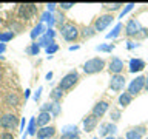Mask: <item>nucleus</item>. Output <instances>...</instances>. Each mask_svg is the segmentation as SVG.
<instances>
[{"instance_id":"nucleus-40","label":"nucleus","mask_w":148,"mask_h":139,"mask_svg":"<svg viewBox=\"0 0 148 139\" xmlns=\"http://www.w3.org/2000/svg\"><path fill=\"white\" fill-rule=\"evenodd\" d=\"M0 139H14V136L11 133L5 131V133H0Z\"/></svg>"},{"instance_id":"nucleus-50","label":"nucleus","mask_w":148,"mask_h":139,"mask_svg":"<svg viewBox=\"0 0 148 139\" xmlns=\"http://www.w3.org/2000/svg\"><path fill=\"white\" fill-rule=\"evenodd\" d=\"M105 139H116V138H113V136H106Z\"/></svg>"},{"instance_id":"nucleus-11","label":"nucleus","mask_w":148,"mask_h":139,"mask_svg":"<svg viewBox=\"0 0 148 139\" xmlns=\"http://www.w3.org/2000/svg\"><path fill=\"white\" fill-rule=\"evenodd\" d=\"M40 111H48L53 118H57L60 114V105L57 102H48V104H43L40 107Z\"/></svg>"},{"instance_id":"nucleus-19","label":"nucleus","mask_w":148,"mask_h":139,"mask_svg":"<svg viewBox=\"0 0 148 139\" xmlns=\"http://www.w3.org/2000/svg\"><path fill=\"white\" fill-rule=\"evenodd\" d=\"M45 32H46L45 25H43L42 22H39L34 28H32V31H31V34H29V36H31V39H37V37H42V36L45 34Z\"/></svg>"},{"instance_id":"nucleus-16","label":"nucleus","mask_w":148,"mask_h":139,"mask_svg":"<svg viewBox=\"0 0 148 139\" xmlns=\"http://www.w3.org/2000/svg\"><path fill=\"white\" fill-rule=\"evenodd\" d=\"M143 68H145V62H143L142 59H131L130 60V73H139V71H143Z\"/></svg>"},{"instance_id":"nucleus-15","label":"nucleus","mask_w":148,"mask_h":139,"mask_svg":"<svg viewBox=\"0 0 148 139\" xmlns=\"http://www.w3.org/2000/svg\"><path fill=\"white\" fill-rule=\"evenodd\" d=\"M53 119V116H51L48 111H40L39 116L36 118V122H37V127H46V125L49 124V120Z\"/></svg>"},{"instance_id":"nucleus-17","label":"nucleus","mask_w":148,"mask_h":139,"mask_svg":"<svg viewBox=\"0 0 148 139\" xmlns=\"http://www.w3.org/2000/svg\"><path fill=\"white\" fill-rule=\"evenodd\" d=\"M123 70V62L120 60L119 57H113L110 62V73L113 74H120Z\"/></svg>"},{"instance_id":"nucleus-26","label":"nucleus","mask_w":148,"mask_h":139,"mask_svg":"<svg viewBox=\"0 0 148 139\" xmlns=\"http://www.w3.org/2000/svg\"><path fill=\"white\" fill-rule=\"evenodd\" d=\"M14 39V32L12 31H3L0 32V43H6V42Z\"/></svg>"},{"instance_id":"nucleus-2","label":"nucleus","mask_w":148,"mask_h":139,"mask_svg":"<svg viewBox=\"0 0 148 139\" xmlns=\"http://www.w3.org/2000/svg\"><path fill=\"white\" fill-rule=\"evenodd\" d=\"M77 81H79V73L77 71H69L68 74H65V76L60 79L59 88L62 91H68V90H71V88L76 85Z\"/></svg>"},{"instance_id":"nucleus-28","label":"nucleus","mask_w":148,"mask_h":139,"mask_svg":"<svg viewBox=\"0 0 148 139\" xmlns=\"http://www.w3.org/2000/svg\"><path fill=\"white\" fill-rule=\"evenodd\" d=\"M71 133H79L76 125H65L62 128V134H71Z\"/></svg>"},{"instance_id":"nucleus-14","label":"nucleus","mask_w":148,"mask_h":139,"mask_svg":"<svg viewBox=\"0 0 148 139\" xmlns=\"http://www.w3.org/2000/svg\"><path fill=\"white\" fill-rule=\"evenodd\" d=\"M143 134H145V127H134L127 131L125 139H142Z\"/></svg>"},{"instance_id":"nucleus-29","label":"nucleus","mask_w":148,"mask_h":139,"mask_svg":"<svg viewBox=\"0 0 148 139\" xmlns=\"http://www.w3.org/2000/svg\"><path fill=\"white\" fill-rule=\"evenodd\" d=\"M133 8H134V3H128V5H125V8L120 11V14H119V19H123L127 14L130 12V11H133Z\"/></svg>"},{"instance_id":"nucleus-12","label":"nucleus","mask_w":148,"mask_h":139,"mask_svg":"<svg viewBox=\"0 0 148 139\" xmlns=\"http://www.w3.org/2000/svg\"><path fill=\"white\" fill-rule=\"evenodd\" d=\"M56 134V128L54 127H42V128H39L37 130V133H36V136H37V139H51Z\"/></svg>"},{"instance_id":"nucleus-3","label":"nucleus","mask_w":148,"mask_h":139,"mask_svg":"<svg viewBox=\"0 0 148 139\" xmlns=\"http://www.w3.org/2000/svg\"><path fill=\"white\" fill-rule=\"evenodd\" d=\"M60 34L62 37L66 42H74L77 40L79 37V30L76 25H73V23H63L62 26H60Z\"/></svg>"},{"instance_id":"nucleus-47","label":"nucleus","mask_w":148,"mask_h":139,"mask_svg":"<svg viewBox=\"0 0 148 139\" xmlns=\"http://www.w3.org/2000/svg\"><path fill=\"white\" fill-rule=\"evenodd\" d=\"M29 94H31V90H29V88H26V90H25V100L29 97Z\"/></svg>"},{"instance_id":"nucleus-39","label":"nucleus","mask_w":148,"mask_h":139,"mask_svg":"<svg viewBox=\"0 0 148 139\" xmlns=\"http://www.w3.org/2000/svg\"><path fill=\"white\" fill-rule=\"evenodd\" d=\"M139 43H136V42H131V40H128L127 42V48L128 50H134V48H137Z\"/></svg>"},{"instance_id":"nucleus-5","label":"nucleus","mask_w":148,"mask_h":139,"mask_svg":"<svg viewBox=\"0 0 148 139\" xmlns=\"http://www.w3.org/2000/svg\"><path fill=\"white\" fill-rule=\"evenodd\" d=\"M18 125V118L14 113H6L0 118V127L5 130H14Z\"/></svg>"},{"instance_id":"nucleus-1","label":"nucleus","mask_w":148,"mask_h":139,"mask_svg":"<svg viewBox=\"0 0 148 139\" xmlns=\"http://www.w3.org/2000/svg\"><path fill=\"white\" fill-rule=\"evenodd\" d=\"M103 68H105V60L103 59H99V57H92V59L86 60V62L83 63V71H85L86 74L100 73Z\"/></svg>"},{"instance_id":"nucleus-9","label":"nucleus","mask_w":148,"mask_h":139,"mask_svg":"<svg viewBox=\"0 0 148 139\" xmlns=\"http://www.w3.org/2000/svg\"><path fill=\"white\" fill-rule=\"evenodd\" d=\"M140 31H142V26H140V22H139V20L131 19V20H128L127 25H125V34H127L128 37L137 36Z\"/></svg>"},{"instance_id":"nucleus-27","label":"nucleus","mask_w":148,"mask_h":139,"mask_svg":"<svg viewBox=\"0 0 148 139\" xmlns=\"http://www.w3.org/2000/svg\"><path fill=\"white\" fill-rule=\"evenodd\" d=\"M62 96H63V91L60 90V88H54L53 91H51V99H53V102H57L59 104V100L62 99Z\"/></svg>"},{"instance_id":"nucleus-13","label":"nucleus","mask_w":148,"mask_h":139,"mask_svg":"<svg viewBox=\"0 0 148 139\" xmlns=\"http://www.w3.org/2000/svg\"><path fill=\"white\" fill-rule=\"evenodd\" d=\"M97 122H99V119H97L96 116L88 114L86 118H83V130H85L86 133L92 131V130L97 127Z\"/></svg>"},{"instance_id":"nucleus-7","label":"nucleus","mask_w":148,"mask_h":139,"mask_svg":"<svg viewBox=\"0 0 148 139\" xmlns=\"http://www.w3.org/2000/svg\"><path fill=\"white\" fill-rule=\"evenodd\" d=\"M113 22H114V17L111 16V14H103V16H100V17L96 20V23H94L96 32H97V31H99V32H100V31H105Z\"/></svg>"},{"instance_id":"nucleus-4","label":"nucleus","mask_w":148,"mask_h":139,"mask_svg":"<svg viewBox=\"0 0 148 139\" xmlns=\"http://www.w3.org/2000/svg\"><path fill=\"white\" fill-rule=\"evenodd\" d=\"M37 14V5L34 3H23L18 8V17L23 20H31Z\"/></svg>"},{"instance_id":"nucleus-41","label":"nucleus","mask_w":148,"mask_h":139,"mask_svg":"<svg viewBox=\"0 0 148 139\" xmlns=\"http://www.w3.org/2000/svg\"><path fill=\"white\" fill-rule=\"evenodd\" d=\"M45 34L48 36V37H51V39H54V37H56V32H54V30H53V28H48Z\"/></svg>"},{"instance_id":"nucleus-20","label":"nucleus","mask_w":148,"mask_h":139,"mask_svg":"<svg viewBox=\"0 0 148 139\" xmlns=\"http://www.w3.org/2000/svg\"><path fill=\"white\" fill-rule=\"evenodd\" d=\"M43 22L48 23V28H53V26L56 25V16L46 11V12L42 14V23H43Z\"/></svg>"},{"instance_id":"nucleus-36","label":"nucleus","mask_w":148,"mask_h":139,"mask_svg":"<svg viewBox=\"0 0 148 139\" xmlns=\"http://www.w3.org/2000/svg\"><path fill=\"white\" fill-rule=\"evenodd\" d=\"M111 119H113V122L120 119V111L119 110H111Z\"/></svg>"},{"instance_id":"nucleus-35","label":"nucleus","mask_w":148,"mask_h":139,"mask_svg":"<svg viewBox=\"0 0 148 139\" xmlns=\"http://www.w3.org/2000/svg\"><path fill=\"white\" fill-rule=\"evenodd\" d=\"M60 139H80V133H71V134H62Z\"/></svg>"},{"instance_id":"nucleus-52","label":"nucleus","mask_w":148,"mask_h":139,"mask_svg":"<svg viewBox=\"0 0 148 139\" xmlns=\"http://www.w3.org/2000/svg\"><path fill=\"white\" fill-rule=\"evenodd\" d=\"M147 139H148V138H147Z\"/></svg>"},{"instance_id":"nucleus-43","label":"nucleus","mask_w":148,"mask_h":139,"mask_svg":"<svg viewBox=\"0 0 148 139\" xmlns=\"http://www.w3.org/2000/svg\"><path fill=\"white\" fill-rule=\"evenodd\" d=\"M25 124H26V119L22 118V120H20V131H23V130H25Z\"/></svg>"},{"instance_id":"nucleus-6","label":"nucleus","mask_w":148,"mask_h":139,"mask_svg":"<svg viewBox=\"0 0 148 139\" xmlns=\"http://www.w3.org/2000/svg\"><path fill=\"white\" fill-rule=\"evenodd\" d=\"M145 81H147L145 76H137L136 79H133V81L130 82V85H128V93L131 96L139 94V93L145 88Z\"/></svg>"},{"instance_id":"nucleus-22","label":"nucleus","mask_w":148,"mask_h":139,"mask_svg":"<svg viewBox=\"0 0 148 139\" xmlns=\"http://www.w3.org/2000/svg\"><path fill=\"white\" fill-rule=\"evenodd\" d=\"M54 43H56L54 39H51V37H48L46 34L39 37V40H37V45H39V46H45V48H48L49 45H54Z\"/></svg>"},{"instance_id":"nucleus-48","label":"nucleus","mask_w":148,"mask_h":139,"mask_svg":"<svg viewBox=\"0 0 148 139\" xmlns=\"http://www.w3.org/2000/svg\"><path fill=\"white\" fill-rule=\"evenodd\" d=\"M45 77H46V81H51V79H53V73H51V71H49V73H46V76H45Z\"/></svg>"},{"instance_id":"nucleus-30","label":"nucleus","mask_w":148,"mask_h":139,"mask_svg":"<svg viewBox=\"0 0 148 139\" xmlns=\"http://www.w3.org/2000/svg\"><path fill=\"white\" fill-rule=\"evenodd\" d=\"M94 34H96L94 26H86V28H83V32H82L83 37H92Z\"/></svg>"},{"instance_id":"nucleus-33","label":"nucleus","mask_w":148,"mask_h":139,"mask_svg":"<svg viewBox=\"0 0 148 139\" xmlns=\"http://www.w3.org/2000/svg\"><path fill=\"white\" fill-rule=\"evenodd\" d=\"M99 136H108V122L106 124H102L100 128H99Z\"/></svg>"},{"instance_id":"nucleus-32","label":"nucleus","mask_w":148,"mask_h":139,"mask_svg":"<svg viewBox=\"0 0 148 139\" xmlns=\"http://www.w3.org/2000/svg\"><path fill=\"white\" fill-rule=\"evenodd\" d=\"M57 51H59V45H57V43H54V45H49L48 48H45V53L48 54L49 57H51V56H53L54 53H57Z\"/></svg>"},{"instance_id":"nucleus-24","label":"nucleus","mask_w":148,"mask_h":139,"mask_svg":"<svg viewBox=\"0 0 148 139\" xmlns=\"http://www.w3.org/2000/svg\"><path fill=\"white\" fill-rule=\"evenodd\" d=\"M6 104L11 105V107H17L18 104H20V99H18V96L16 94V93H9V94L6 96Z\"/></svg>"},{"instance_id":"nucleus-44","label":"nucleus","mask_w":148,"mask_h":139,"mask_svg":"<svg viewBox=\"0 0 148 139\" xmlns=\"http://www.w3.org/2000/svg\"><path fill=\"white\" fill-rule=\"evenodd\" d=\"M63 14H59V16H57V19H56V22H59L60 23V25H62V23H63Z\"/></svg>"},{"instance_id":"nucleus-18","label":"nucleus","mask_w":148,"mask_h":139,"mask_svg":"<svg viewBox=\"0 0 148 139\" xmlns=\"http://www.w3.org/2000/svg\"><path fill=\"white\" fill-rule=\"evenodd\" d=\"M36 133H37V122H36V118H31L29 122H28L26 131L22 134V139H26L28 136H36Z\"/></svg>"},{"instance_id":"nucleus-25","label":"nucleus","mask_w":148,"mask_h":139,"mask_svg":"<svg viewBox=\"0 0 148 139\" xmlns=\"http://www.w3.org/2000/svg\"><path fill=\"white\" fill-rule=\"evenodd\" d=\"M113 50H114L113 43H100L96 46V51H100V53H111Z\"/></svg>"},{"instance_id":"nucleus-8","label":"nucleus","mask_w":148,"mask_h":139,"mask_svg":"<svg viewBox=\"0 0 148 139\" xmlns=\"http://www.w3.org/2000/svg\"><path fill=\"white\" fill-rule=\"evenodd\" d=\"M125 85H127V79L122 74H113L111 76V81H110V88L113 91H122Z\"/></svg>"},{"instance_id":"nucleus-21","label":"nucleus","mask_w":148,"mask_h":139,"mask_svg":"<svg viewBox=\"0 0 148 139\" xmlns=\"http://www.w3.org/2000/svg\"><path fill=\"white\" fill-rule=\"evenodd\" d=\"M131 100H133V96L130 94V93H122V94L119 96V105L123 107V108L131 104Z\"/></svg>"},{"instance_id":"nucleus-23","label":"nucleus","mask_w":148,"mask_h":139,"mask_svg":"<svg viewBox=\"0 0 148 139\" xmlns=\"http://www.w3.org/2000/svg\"><path fill=\"white\" fill-rule=\"evenodd\" d=\"M122 30H123V25H122V23H117V25L111 30V32L106 34V39H116V37L120 34V31H122Z\"/></svg>"},{"instance_id":"nucleus-10","label":"nucleus","mask_w":148,"mask_h":139,"mask_svg":"<svg viewBox=\"0 0 148 139\" xmlns=\"http://www.w3.org/2000/svg\"><path fill=\"white\" fill-rule=\"evenodd\" d=\"M108 108H110V104L106 100H100V102H97V104L92 107V116H96L97 119L99 118H102L106 111H108Z\"/></svg>"},{"instance_id":"nucleus-38","label":"nucleus","mask_w":148,"mask_h":139,"mask_svg":"<svg viewBox=\"0 0 148 139\" xmlns=\"http://www.w3.org/2000/svg\"><path fill=\"white\" fill-rule=\"evenodd\" d=\"M59 6L62 8V9H69L71 6H74V3H73V2H62V3L59 5Z\"/></svg>"},{"instance_id":"nucleus-46","label":"nucleus","mask_w":148,"mask_h":139,"mask_svg":"<svg viewBox=\"0 0 148 139\" xmlns=\"http://www.w3.org/2000/svg\"><path fill=\"white\" fill-rule=\"evenodd\" d=\"M79 48H80L79 45H71V46H69V51H77Z\"/></svg>"},{"instance_id":"nucleus-37","label":"nucleus","mask_w":148,"mask_h":139,"mask_svg":"<svg viewBox=\"0 0 148 139\" xmlns=\"http://www.w3.org/2000/svg\"><path fill=\"white\" fill-rule=\"evenodd\" d=\"M42 91H43V87H39V88H37V91L34 93V94H32V99H34L36 102L40 99V96H42Z\"/></svg>"},{"instance_id":"nucleus-49","label":"nucleus","mask_w":148,"mask_h":139,"mask_svg":"<svg viewBox=\"0 0 148 139\" xmlns=\"http://www.w3.org/2000/svg\"><path fill=\"white\" fill-rule=\"evenodd\" d=\"M145 88L148 90V77H147V81H145Z\"/></svg>"},{"instance_id":"nucleus-51","label":"nucleus","mask_w":148,"mask_h":139,"mask_svg":"<svg viewBox=\"0 0 148 139\" xmlns=\"http://www.w3.org/2000/svg\"><path fill=\"white\" fill-rule=\"evenodd\" d=\"M92 139H99V138H92Z\"/></svg>"},{"instance_id":"nucleus-34","label":"nucleus","mask_w":148,"mask_h":139,"mask_svg":"<svg viewBox=\"0 0 148 139\" xmlns=\"http://www.w3.org/2000/svg\"><path fill=\"white\" fill-rule=\"evenodd\" d=\"M120 6H123V3H111V5H105L106 9H110V11H117L120 9Z\"/></svg>"},{"instance_id":"nucleus-42","label":"nucleus","mask_w":148,"mask_h":139,"mask_svg":"<svg viewBox=\"0 0 148 139\" xmlns=\"http://www.w3.org/2000/svg\"><path fill=\"white\" fill-rule=\"evenodd\" d=\"M56 6H57L56 3H48V5H46V8H48V12L53 14V12L56 11Z\"/></svg>"},{"instance_id":"nucleus-31","label":"nucleus","mask_w":148,"mask_h":139,"mask_svg":"<svg viewBox=\"0 0 148 139\" xmlns=\"http://www.w3.org/2000/svg\"><path fill=\"white\" fill-rule=\"evenodd\" d=\"M26 51H28V53H29L31 56H37V54L40 53V46L37 45V43H31V46H29V48H28Z\"/></svg>"},{"instance_id":"nucleus-45","label":"nucleus","mask_w":148,"mask_h":139,"mask_svg":"<svg viewBox=\"0 0 148 139\" xmlns=\"http://www.w3.org/2000/svg\"><path fill=\"white\" fill-rule=\"evenodd\" d=\"M5 50H6V45H5V43H0V57H2V54L5 53Z\"/></svg>"}]
</instances>
